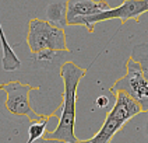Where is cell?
<instances>
[{"instance_id": "ba28073f", "label": "cell", "mask_w": 148, "mask_h": 143, "mask_svg": "<svg viewBox=\"0 0 148 143\" xmlns=\"http://www.w3.org/2000/svg\"><path fill=\"white\" fill-rule=\"evenodd\" d=\"M46 21H49L50 24L64 30L67 27V3L66 1L50 3L49 6L46 7Z\"/></svg>"}, {"instance_id": "5b68a950", "label": "cell", "mask_w": 148, "mask_h": 143, "mask_svg": "<svg viewBox=\"0 0 148 143\" xmlns=\"http://www.w3.org/2000/svg\"><path fill=\"white\" fill-rule=\"evenodd\" d=\"M0 90H3L7 94V98L4 101V107L11 115L27 117L31 121H42L49 117V115L38 114L29 102V93L39 90V87L13 80L8 83L0 84Z\"/></svg>"}, {"instance_id": "8992f818", "label": "cell", "mask_w": 148, "mask_h": 143, "mask_svg": "<svg viewBox=\"0 0 148 143\" xmlns=\"http://www.w3.org/2000/svg\"><path fill=\"white\" fill-rule=\"evenodd\" d=\"M148 11V0H123L117 7H110L95 16L87 17L78 21V25L85 27L90 32H94V27L98 23L106 20H120L122 23L127 20H138V17Z\"/></svg>"}, {"instance_id": "3957f363", "label": "cell", "mask_w": 148, "mask_h": 143, "mask_svg": "<svg viewBox=\"0 0 148 143\" xmlns=\"http://www.w3.org/2000/svg\"><path fill=\"white\" fill-rule=\"evenodd\" d=\"M27 45L32 55L42 52H67V38L63 28L50 24L46 20L31 18L28 23Z\"/></svg>"}, {"instance_id": "52a82bcc", "label": "cell", "mask_w": 148, "mask_h": 143, "mask_svg": "<svg viewBox=\"0 0 148 143\" xmlns=\"http://www.w3.org/2000/svg\"><path fill=\"white\" fill-rule=\"evenodd\" d=\"M67 25H78V21L99 14L110 6L106 1L97 0H67Z\"/></svg>"}, {"instance_id": "8fae6325", "label": "cell", "mask_w": 148, "mask_h": 143, "mask_svg": "<svg viewBox=\"0 0 148 143\" xmlns=\"http://www.w3.org/2000/svg\"><path fill=\"white\" fill-rule=\"evenodd\" d=\"M32 143H70V142H62V140H55V139H46V137H39Z\"/></svg>"}, {"instance_id": "9c48e42d", "label": "cell", "mask_w": 148, "mask_h": 143, "mask_svg": "<svg viewBox=\"0 0 148 143\" xmlns=\"http://www.w3.org/2000/svg\"><path fill=\"white\" fill-rule=\"evenodd\" d=\"M130 58L140 65L145 79L148 80V42H143V44L136 45L132 50Z\"/></svg>"}, {"instance_id": "6da1fadb", "label": "cell", "mask_w": 148, "mask_h": 143, "mask_svg": "<svg viewBox=\"0 0 148 143\" xmlns=\"http://www.w3.org/2000/svg\"><path fill=\"white\" fill-rule=\"evenodd\" d=\"M88 67L78 66L74 62H66L60 67V77L63 79V94H62V107L59 111L58 126L43 135L46 139H55L62 142L77 143L80 139L74 133L75 128V107H77V90L80 82L87 75Z\"/></svg>"}, {"instance_id": "30bf717a", "label": "cell", "mask_w": 148, "mask_h": 143, "mask_svg": "<svg viewBox=\"0 0 148 143\" xmlns=\"http://www.w3.org/2000/svg\"><path fill=\"white\" fill-rule=\"evenodd\" d=\"M108 102H109V98L105 97V95H102V97H99L98 100H97V107L98 108H105L108 105Z\"/></svg>"}, {"instance_id": "7a4b0ae2", "label": "cell", "mask_w": 148, "mask_h": 143, "mask_svg": "<svg viewBox=\"0 0 148 143\" xmlns=\"http://www.w3.org/2000/svg\"><path fill=\"white\" fill-rule=\"evenodd\" d=\"M115 104L108 112L102 126L97 135H94L88 140H78L77 143H110V140L130 119L141 114V107L137 101H134L126 93H115Z\"/></svg>"}, {"instance_id": "277c9868", "label": "cell", "mask_w": 148, "mask_h": 143, "mask_svg": "<svg viewBox=\"0 0 148 143\" xmlns=\"http://www.w3.org/2000/svg\"><path fill=\"white\" fill-rule=\"evenodd\" d=\"M110 94L123 91L138 102L143 112L148 114V80L141 70L140 65L132 58L126 60V75L117 79L110 87Z\"/></svg>"}]
</instances>
